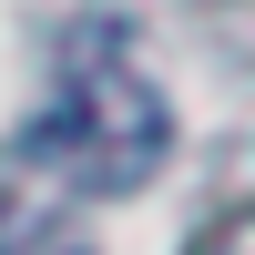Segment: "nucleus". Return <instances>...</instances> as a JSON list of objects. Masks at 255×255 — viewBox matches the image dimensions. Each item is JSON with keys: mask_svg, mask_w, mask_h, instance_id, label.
I'll use <instances>...</instances> for the list:
<instances>
[{"mask_svg": "<svg viewBox=\"0 0 255 255\" xmlns=\"http://www.w3.org/2000/svg\"><path fill=\"white\" fill-rule=\"evenodd\" d=\"M204 255H255V204H245V215H225L215 235H204Z\"/></svg>", "mask_w": 255, "mask_h": 255, "instance_id": "7ed1b4c3", "label": "nucleus"}, {"mask_svg": "<svg viewBox=\"0 0 255 255\" xmlns=\"http://www.w3.org/2000/svg\"><path fill=\"white\" fill-rule=\"evenodd\" d=\"M20 255H92V245H82L72 225H51V235H41V245H20Z\"/></svg>", "mask_w": 255, "mask_h": 255, "instance_id": "20e7f679", "label": "nucleus"}, {"mask_svg": "<svg viewBox=\"0 0 255 255\" xmlns=\"http://www.w3.org/2000/svg\"><path fill=\"white\" fill-rule=\"evenodd\" d=\"M163 143H174V123H163V92L143 82L133 41H123L113 20L72 31L61 82H51V113L31 123V143H20V153L51 163L72 194H133V184L163 163Z\"/></svg>", "mask_w": 255, "mask_h": 255, "instance_id": "f257e3e1", "label": "nucleus"}, {"mask_svg": "<svg viewBox=\"0 0 255 255\" xmlns=\"http://www.w3.org/2000/svg\"><path fill=\"white\" fill-rule=\"evenodd\" d=\"M61 204H72V184L51 174V163H31V153H10L0 163V255H20V245H41L61 225Z\"/></svg>", "mask_w": 255, "mask_h": 255, "instance_id": "f03ea898", "label": "nucleus"}]
</instances>
